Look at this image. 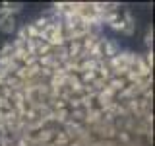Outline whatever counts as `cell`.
I'll return each instance as SVG.
<instances>
[{
  "mask_svg": "<svg viewBox=\"0 0 155 146\" xmlns=\"http://www.w3.org/2000/svg\"><path fill=\"white\" fill-rule=\"evenodd\" d=\"M14 27H16V19H14L12 14H6V16L0 19V29H2L4 33H12Z\"/></svg>",
  "mask_w": 155,
  "mask_h": 146,
  "instance_id": "1",
  "label": "cell"
}]
</instances>
